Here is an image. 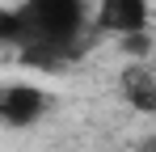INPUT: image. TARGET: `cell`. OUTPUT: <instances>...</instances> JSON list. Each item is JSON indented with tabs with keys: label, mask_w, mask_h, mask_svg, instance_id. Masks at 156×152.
<instances>
[{
	"label": "cell",
	"mask_w": 156,
	"mask_h": 152,
	"mask_svg": "<svg viewBox=\"0 0 156 152\" xmlns=\"http://www.w3.org/2000/svg\"><path fill=\"white\" fill-rule=\"evenodd\" d=\"M93 21L89 0H21L0 17V38L34 55H55L84 38Z\"/></svg>",
	"instance_id": "1"
},
{
	"label": "cell",
	"mask_w": 156,
	"mask_h": 152,
	"mask_svg": "<svg viewBox=\"0 0 156 152\" xmlns=\"http://www.w3.org/2000/svg\"><path fill=\"white\" fill-rule=\"evenodd\" d=\"M51 110V93L34 80H4L0 85V123L9 131H26L42 123Z\"/></svg>",
	"instance_id": "2"
},
{
	"label": "cell",
	"mask_w": 156,
	"mask_h": 152,
	"mask_svg": "<svg viewBox=\"0 0 156 152\" xmlns=\"http://www.w3.org/2000/svg\"><path fill=\"white\" fill-rule=\"evenodd\" d=\"M93 25L114 38H139L152 25V0H97Z\"/></svg>",
	"instance_id": "3"
},
{
	"label": "cell",
	"mask_w": 156,
	"mask_h": 152,
	"mask_svg": "<svg viewBox=\"0 0 156 152\" xmlns=\"http://www.w3.org/2000/svg\"><path fill=\"white\" fill-rule=\"evenodd\" d=\"M118 97L139 114H156V63L144 59H127L118 72Z\"/></svg>",
	"instance_id": "4"
}]
</instances>
